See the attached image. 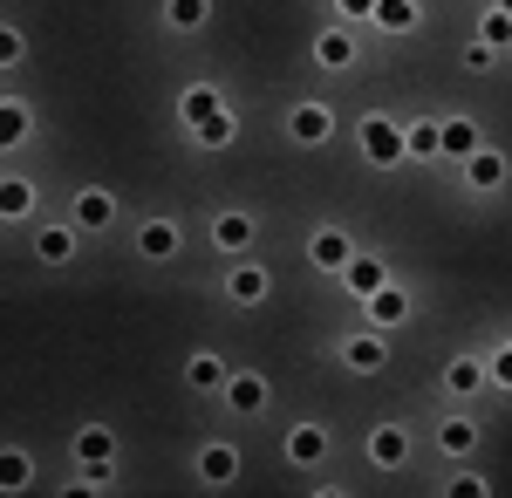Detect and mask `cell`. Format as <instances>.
Here are the masks:
<instances>
[{"label": "cell", "mask_w": 512, "mask_h": 498, "mask_svg": "<svg viewBox=\"0 0 512 498\" xmlns=\"http://www.w3.org/2000/svg\"><path fill=\"white\" fill-rule=\"evenodd\" d=\"M362 157L369 164H396L403 157V123L396 116H362Z\"/></svg>", "instance_id": "obj_1"}, {"label": "cell", "mask_w": 512, "mask_h": 498, "mask_svg": "<svg viewBox=\"0 0 512 498\" xmlns=\"http://www.w3.org/2000/svg\"><path fill=\"white\" fill-rule=\"evenodd\" d=\"M396 321H410V294H403L396 280H383V287L369 294V328H396Z\"/></svg>", "instance_id": "obj_2"}, {"label": "cell", "mask_w": 512, "mask_h": 498, "mask_svg": "<svg viewBox=\"0 0 512 498\" xmlns=\"http://www.w3.org/2000/svg\"><path fill=\"white\" fill-rule=\"evenodd\" d=\"M198 478H205V485H233L239 478V451L233 444H205V451H198Z\"/></svg>", "instance_id": "obj_3"}, {"label": "cell", "mask_w": 512, "mask_h": 498, "mask_svg": "<svg viewBox=\"0 0 512 498\" xmlns=\"http://www.w3.org/2000/svg\"><path fill=\"white\" fill-rule=\"evenodd\" d=\"M308 260H315L321 273H342V267L355 260V253H349V232H335V226H328V232H315V246H308Z\"/></svg>", "instance_id": "obj_4"}, {"label": "cell", "mask_w": 512, "mask_h": 498, "mask_svg": "<svg viewBox=\"0 0 512 498\" xmlns=\"http://www.w3.org/2000/svg\"><path fill=\"white\" fill-rule=\"evenodd\" d=\"M287 130H294V144H321V137L335 130V110H321V103H301V110L287 116Z\"/></svg>", "instance_id": "obj_5"}, {"label": "cell", "mask_w": 512, "mask_h": 498, "mask_svg": "<svg viewBox=\"0 0 512 498\" xmlns=\"http://www.w3.org/2000/svg\"><path fill=\"white\" fill-rule=\"evenodd\" d=\"M465 178H472L478 192H499V185H506V157H499V151H485V144H478V151L465 157Z\"/></svg>", "instance_id": "obj_6"}, {"label": "cell", "mask_w": 512, "mask_h": 498, "mask_svg": "<svg viewBox=\"0 0 512 498\" xmlns=\"http://www.w3.org/2000/svg\"><path fill=\"white\" fill-rule=\"evenodd\" d=\"M383 362H390V342H383V335H349V369L355 376H376Z\"/></svg>", "instance_id": "obj_7"}, {"label": "cell", "mask_w": 512, "mask_h": 498, "mask_svg": "<svg viewBox=\"0 0 512 498\" xmlns=\"http://www.w3.org/2000/svg\"><path fill=\"white\" fill-rule=\"evenodd\" d=\"M137 253H144V260H171V253H178V226H171V219L137 226Z\"/></svg>", "instance_id": "obj_8"}, {"label": "cell", "mask_w": 512, "mask_h": 498, "mask_svg": "<svg viewBox=\"0 0 512 498\" xmlns=\"http://www.w3.org/2000/svg\"><path fill=\"white\" fill-rule=\"evenodd\" d=\"M437 144H444V157H465L478 151V123H465V116H451V123H437Z\"/></svg>", "instance_id": "obj_9"}, {"label": "cell", "mask_w": 512, "mask_h": 498, "mask_svg": "<svg viewBox=\"0 0 512 498\" xmlns=\"http://www.w3.org/2000/svg\"><path fill=\"white\" fill-rule=\"evenodd\" d=\"M321 451H328V430H321V423H294V430H287V458L294 464H315Z\"/></svg>", "instance_id": "obj_10"}, {"label": "cell", "mask_w": 512, "mask_h": 498, "mask_svg": "<svg viewBox=\"0 0 512 498\" xmlns=\"http://www.w3.org/2000/svg\"><path fill=\"white\" fill-rule=\"evenodd\" d=\"M342 280H349V294H362V301H369V294H376V287H383L390 273H383V260H369V253H355L349 267H342Z\"/></svg>", "instance_id": "obj_11"}, {"label": "cell", "mask_w": 512, "mask_h": 498, "mask_svg": "<svg viewBox=\"0 0 512 498\" xmlns=\"http://www.w3.org/2000/svg\"><path fill=\"white\" fill-rule=\"evenodd\" d=\"M403 451H410V437H403V423H383V430L369 437V458L383 464V471H396V464H403Z\"/></svg>", "instance_id": "obj_12"}, {"label": "cell", "mask_w": 512, "mask_h": 498, "mask_svg": "<svg viewBox=\"0 0 512 498\" xmlns=\"http://www.w3.org/2000/svg\"><path fill=\"white\" fill-rule=\"evenodd\" d=\"M226 403H233V410H267V383L239 369V376H226Z\"/></svg>", "instance_id": "obj_13"}, {"label": "cell", "mask_w": 512, "mask_h": 498, "mask_svg": "<svg viewBox=\"0 0 512 498\" xmlns=\"http://www.w3.org/2000/svg\"><path fill=\"white\" fill-rule=\"evenodd\" d=\"M178 110H185V123H205V116H219L226 110V103H219V89H212V82H192V89H185V103H178Z\"/></svg>", "instance_id": "obj_14"}, {"label": "cell", "mask_w": 512, "mask_h": 498, "mask_svg": "<svg viewBox=\"0 0 512 498\" xmlns=\"http://www.w3.org/2000/svg\"><path fill=\"white\" fill-rule=\"evenodd\" d=\"M376 28H390V35H410L417 28V0H376V14H369Z\"/></svg>", "instance_id": "obj_15"}, {"label": "cell", "mask_w": 512, "mask_h": 498, "mask_svg": "<svg viewBox=\"0 0 512 498\" xmlns=\"http://www.w3.org/2000/svg\"><path fill=\"white\" fill-rule=\"evenodd\" d=\"M212 239H219L226 253H246V246H253V219H246V212H226V219L212 226Z\"/></svg>", "instance_id": "obj_16"}, {"label": "cell", "mask_w": 512, "mask_h": 498, "mask_svg": "<svg viewBox=\"0 0 512 498\" xmlns=\"http://www.w3.org/2000/svg\"><path fill=\"white\" fill-rule=\"evenodd\" d=\"M117 219V198L110 192H82L76 198V226H110Z\"/></svg>", "instance_id": "obj_17"}, {"label": "cell", "mask_w": 512, "mask_h": 498, "mask_svg": "<svg viewBox=\"0 0 512 498\" xmlns=\"http://www.w3.org/2000/svg\"><path fill=\"white\" fill-rule=\"evenodd\" d=\"M226 294L253 307L260 294H267V273H260V267H233V273H226Z\"/></svg>", "instance_id": "obj_18"}, {"label": "cell", "mask_w": 512, "mask_h": 498, "mask_svg": "<svg viewBox=\"0 0 512 498\" xmlns=\"http://www.w3.org/2000/svg\"><path fill=\"white\" fill-rule=\"evenodd\" d=\"M185 383L192 389H226V362H219V355H192V362H185Z\"/></svg>", "instance_id": "obj_19"}, {"label": "cell", "mask_w": 512, "mask_h": 498, "mask_svg": "<svg viewBox=\"0 0 512 498\" xmlns=\"http://www.w3.org/2000/svg\"><path fill=\"white\" fill-rule=\"evenodd\" d=\"M35 253L41 260H48V267H62V260H69V253H76V232H62V226H48L35 239Z\"/></svg>", "instance_id": "obj_20"}, {"label": "cell", "mask_w": 512, "mask_h": 498, "mask_svg": "<svg viewBox=\"0 0 512 498\" xmlns=\"http://www.w3.org/2000/svg\"><path fill=\"white\" fill-rule=\"evenodd\" d=\"M205 14H212V0H164V21L171 28H205Z\"/></svg>", "instance_id": "obj_21"}, {"label": "cell", "mask_w": 512, "mask_h": 498, "mask_svg": "<svg viewBox=\"0 0 512 498\" xmlns=\"http://www.w3.org/2000/svg\"><path fill=\"white\" fill-rule=\"evenodd\" d=\"M403 151L410 157H437L444 144H437V123H403Z\"/></svg>", "instance_id": "obj_22"}, {"label": "cell", "mask_w": 512, "mask_h": 498, "mask_svg": "<svg viewBox=\"0 0 512 498\" xmlns=\"http://www.w3.org/2000/svg\"><path fill=\"white\" fill-rule=\"evenodd\" d=\"M315 55H321V69H349V62H355V41L349 35H321Z\"/></svg>", "instance_id": "obj_23"}, {"label": "cell", "mask_w": 512, "mask_h": 498, "mask_svg": "<svg viewBox=\"0 0 512 498\" xmlns=\"http://www.w3.org/2000/svg\"><path fill=\"white\" fill-rule=\"evenodd\" d=\"M437 444H444L451 458H465V451H472V444H478V430H472V423H465V417H451V423H444V430H437Z\"/></svg>", "instance_id": "obj_24"}, {"label": "cell", "mask_w": 512, "mask_h": 498, "mask_svg": "<svg viewBox=\"0 0 512 498\" xmlns=\"http://www.w3.org/2000/svg\"><path fill=\"white\" fill-rule=\"evenodd\" d=\"M198 144H205V151H226V144H233V116L226 110L205 116V123H198Z\"/></svg>", "instance_id": "obj_25"}, {"label": "cell", "mask_w": 512, "mask_h": 498, "mask_svg": "<svg viewBox=\"0 0 512 498\" xmlns=\"http://www.w3.org/2000/svg\"><path fill=\"white\" fill-rule=\"evenodd\" d=\"M478 383H485V362H472V355H458L444 369V389H478Z\"/></svg>", "instance_id": "obj_26"}, {"label": "cell", "mask_w": 512, "mask_h": 498, "mask_svg": "<svg viewBox=\"0 0 512 498\" xmlns=\"http://www.w3.org/2000/svg\"><path fill=\"white\" fill-rule=\"evenodd\" d=\"M110 451H117V437H110L103 423H89V430L76 437V458H110Z\"/></svg>", "instance_id": "obj_27"}, {"label": "cell", "mask_w": 512, "mask_h": 498, "mask_svg": "<svg viewBox=\"0 0 512 498\" xmlns=\"http://www.w3.org/2000/svg\"><path fill=\"white\" fill-rule=\"evenodd\" d=\"M28 205H35V192H28L21 178H7V185H0V212H7V219H28Z\"/></svg>", "instance_id": "obj_28"}, {"label": "cell", "mask_w": 512, "mask_h": 498, "mask_svg": "<svg viewBox=\"0 0 512 498\" xmlns=\"http://www.w3.org/2000/svg\"><path fill=\"white\" fill-rule=\"evenodd\" d=\"M28 478H35V464L21 458V451H7V458H0V485H7V492H21Z\"/></svg>", "instance_id": "obj_29"}, {"label": "cell", "mask_w": 512, "mask_h": 498, "mask_svg": "<svg viewBox=\"0 0 512 498\" xmlns=\"http://www.w3.org/2000/svg\"><path fill=\"white\" fill-rule=\"evenodd\" d=\"M478 41H485V48H506V41H512V14L492 7V14H485V28H478Z\"/></svg>", "instance_id": "obj_30"}, {"label": "cell", "mask_w": 512, "mask_h": 498, "mask_svg": "<svg viewBox=\"0 0 512 498\" xmlns=\"http://www.w3.org/2000/svg\"><path fill=\"white\" fill-rule=\"evenodd\" d=\"M492 62H499V48H485V41H472V55H465V69H472V76H485Z\"/></svg>", "instance_id": "obj_31"}, {"label": "cell", "mask_w": 512, "mask_h": 498, "mask_svg": "<svg viewBox=\"0 0 512 498\" xmlns=\"http://www.w3.org/2000/svg\"><path fill=\"white\" fill-rule=\"evenodd\" d=\"M0 116H7V137H28V110H21V103H7Z\"/></svg>", "instance_id": "obj_32"}, {"label": "cell", "mask_w": 512, "mask_h": 498, "mask_svg": "<svg viewBox=\"0 0 512 498\" xmlns=\"http://www.w3.org/2000/svg\"><path fill=\"white\" fill-rule=\"evenodd\" d=\"M492 376H499V383L512 389V348H506V355H492Z\"/></svg>", "instance_id": "obj_33"}, {"label": "cell", "mask_w": 512, "mask_h": 498, "mask_svg": "<svg viewBox=\"0 0 512 498\" xmlns=\"http://www.w3.org/2000/svg\"><path fill=\"white\" fill-rule=\"evenodd\" d=\"M335 7H342L349 21H355V14H376V0H335Z\"/></svg>", "instance_id": "obj_34"}, {"label": "cell", "mask_w": 512, "mask_h": 498, "mask_svg": "<svg viewBox=\"0 0 512 498\" xmlns=\"http://www.w3.org/2000/svg\"><path fill=\"white\" fill-rule=\"evenodd\" d=\"M499 14H512V0H499Z\"/></svg>", "instance_id": "obj_35"}]
</instances>
